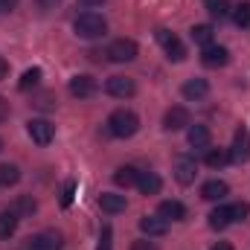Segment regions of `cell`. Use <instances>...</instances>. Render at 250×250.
<instances>
[{
    "label": "cell",
    "instance_id": "cell-13",
    "mask_svg": "<svg viewBox=\"0 0 250 250\" xmlns=\"http://www.w3.org/2000/svg\"><path fill=\"white\" fill-rule=\"evenodd\" d=\"M195 178H198V163H195L192 157H181V160L175 163V181L184 184V187H189V184H195Z\"/></svg>",
    "mask_w": 250,
    "mask_h": 250
},
{
    "label": "cell",
    "instance_id": "cell-24",
    "mask_svg": "<svg viewBox=\"0 0 250 250\" xmlns=\"http://www.w3.org/2000/svg\"><path fill=\"white\" fill-rule=\"evenodd\" d=\"M227 163H230V151H224V148H207V166L209 169H221Z\"/></svg>",
    "mask_w": 250,
    "mask_h": 250
},
{
    "label": "cell",
    "instance_id": "cell-17",
    "mask_svg": "<svg viewBox=\"0 0 250 250\" xmlns=\"http://www.w3.org/2000/svg\"><path fill=\"white\" fill-rule=\"evenodd\" d=\"M187 137H189V146H192V148H201V151H207V148H209V140H212L207 125H189Z\"/></svg>",
    "mask_w": 250,
    "mask_h": 250
},
{
    "label": "cell",
    "instance_id": "cell-3",
    "mask_svg": "<svg viewBox=\"0 0 250 250\" xmlns=\"http://www.w3.org/2000/svg\"><path fill=\"white\" fill-rule=\"evenodd\" d=\"M137 53H140V47H137V41H131V38H117V41L105 50V56H108L114 64L134 62V59H137Z\"/></svg>",
    "mask_w": 250,
    "mask_h": 250
},
{
    "label": "cell",
    "instance_id": "cell-35",
    "mask_svg": "<svg viewBox=\"0 0 250 250\" xmlns=\"http://www.w3.org/2000/svg\"><path fill=\"white\" fill-rule=\"evenodd\" d=\"M131 250H157V248H154L151 242H146V239H140V242H134V245H131Z\"/></svg>",
    "mask_w": 250,
    "mask_h": 250
},
{
    "label": "cell",
    "instance_id": "cell-26",
    "mask_svg": "<svg viewBox=\"0 0 250 250\" xmlns=\"http://www.w3.org/2000/svg\"><path fill=\"white\" fill-rule=\"evenodd\" d=\"M18 181H21V169L12 163H3L0 166V187H15Z\"/></svg>",
    "mask_w": 250,
    "mask_h": 250
},
{
    "label": "cell",
    "instance_id": "cell-23",
    "mask_svg": "<svg viewBox=\"0 0 250 250\" xmlns=\"http://www.w3.org/2000/svg\"><path fill=\"white\" fill-rule=\"evenodd\" d=\"M189 38H192L198 47H207V44H212V26H209V23H198V26L189 29Z\"/></svg>",
    "mask_w": 250,
    "mask_h": 250
},
{
    "label": "cell",
    "instance_id": "cell-28",
    "mask_svg": "<svg viewBox=\"0 0 250 250\" xmlns=\"http://www.w3.org/2000/svg\"><path fill=\"white\" fill-rule=\"evenodd\" d=\"M233 21H236V26L250 29V0L248 3H239V6L233 9Z\"/></svg>",
    "mask_w": 250,
    "mask_h": 250
},
{
    "label": "cell",
    "instance_id": "cell-8",
    "mask_svg": "<svg viewBox=\"0 0 250 250\" xmlns=\"http://www.w3.org/2000/svg\"><path fill=\"white\" fill-rule=\"evenodd\" d=\"M105 90H108L114 99H131V96L137 93V84H134V79H128V76H111V79L105 82Z\"/></svg>",
    "mask_w": 250,
    "mask_h": 250
},
{
    "label": "cell",
    "instance_id": "cell-7",
    "mask_svg": "<svg viewBox=\"0 0 250 250\" xmlns=\"http://www.w3.org/2000/svg\"><path fill=\"white\" fill-rule=\"evenodd\" d=\"M157 41L163 44L169 62H184V59H187V47H184V44L178 41V35H172L169 29H157Z\"/></svg>",
    "mask_w": 250,
    "mask_h": 250
},
{
    "label": "cell",
    "instance_id": "cell-19",
    "mask_svg": "<svg viewBox=\"0 0 250 250\" xmlns=\"http://www.w3.org/2000/svg\"><path fill=\"white\" fill-rule=\"evenodd\" d=\"M137 181H140V172H137L134 166H120V169L114 172V184H117V187H123V189L137 187Z\"/></svg>",
    "mask_w": 250,
    "mask_h": 250
},
{
    "label": "cell",
    "instance_id": "cell-22",
    "mask_svg": "<svg viewBox=\"0 0 250 250\" xmlns=\"http://www.w3.org/2000/svg\"><path fill=\"white\" fill-rule=\"evenodd\" d=\"M18 215L12 212V209H3L0 212V239H9V236H15V230H18Z\"/></svg>",
    "mask_w": 250,
    "mask_h": 250
},
{
    "label": "cell",
    "instance_id": "cell-30",
    "mask_svg": "<svg viewBox=\"0 0 250 250\" xmlns=\"http://www.w3.org/2000/svg\"><path fill=\"white\" fill-rule=\"evenodd\" d=\"M111 245H114V230L105 224L102 233H99V245H96V250H111Z\"/></svg>",
    "mask_w": 250,
    "mask_h": 250
},
{
    "label": "cell",
    "instance_id": "cell-29",
    "mask_svg": "<svg viewBox=\"0 0 250 250\" xmlns=\"http://www.w3.org/2000/svg\"><path fill=\"white\" fill-rule=\"evenodd\" d=\"M38 82H41V70H38V67H32V70H26V73L21 76L18 87H21V90H29V87H35Z\"/></svg>",
    "mask_w": 250,
    "mask_h": 250
},
{
    "label": "cell",
    "instance_id": "cell-15",
    "mask_svg": "<svg viewBox=\"0 0 250 250\" xmlns=\"http://www.w3.org/2000/svg\"><path fill=\"white\" fill-rule=\"evenodd\" d=\"M157 215L166 218V221H184V218H187V207H184L181 201H163V204L157 207Z\"/></svg>",
    "mask_w": 250,
    "mask_h": 250
},
{
    "label": "cell",
    "instance_id": "cell-2",
    "mask_svg": "<svg viewBox=\"0 0 250 250\" xmlns=\"http://www.w3.org/2000/svg\"><path fill=\"white\" fill-rule=\"evenodd\" d=\"M108 131L114 134V137H120V140H128V137H134L137 131H140V117L134 114V111H114L111 117H108Z\"/></svg>",
    "mask_w": 250,
    "mask_h": 250
},
{
    "label": "cell",
    "instance_id": "cell-1",
    "mask_svg": "<svg viewBox=\"0 0 250 250\" xmlns=\"http://www.w3.org/2000/svg\"><path fill=\"white\" fill-rule=\"evenodd\" d=\"M73 29H76L79 38L93 41V38H102V35L108 32V23H105V18L96 15V12H82V15L73 21Z\"/></svg>",
    "mask_w": 250,
    "mask_h": 250
},
{
    "label": "cell",
    "instance_id": "cell-20",
    "mask_svg": "<svg viewBox=\"0 0 250 250\" xmlns=\"http://www.w3.org/2000/svg\"><path fill=\"white\" fill-rule=\"evenodd\" d=\"M227 192H230V187H227L224 181H207V184L201 187V198H207V201H221Z\"/></svg>",
    "mask_w": 250,
    "mask_h": 250
},
{
    "label": "cell",
    "instance_id": "cell-37",
    "mask_svg": "<svg viewBox=\"0 0 250 250\" xmlns=\"http://www.w3.org/2000/svg\"><path fill=\"white\" fill-rule=\"evenodd\" d=\"M38 3H41V9H56L62 0H38Z\"/></svg>",
    "mask_w": 250,
    "mask_h": 250
},
{
    "label": "cell",
    "instance_id": "cell-41",
    "mask_svg": "<svg viewBox=\"0 0 250 250\" xmlns=\"http://www.w3.org/2000/svg\"><path fill=\"white\" fill-rule=\"evenodd\" d=\"M0 151H3V140H0Z\"/></svg>",
    "mask_w": 250,
    "mask_h": 250
},
{
    "label": "cell",
    "instance_id": "cell-34",
    "mask_svg": "<svg viewBox=\"0 0 250 250\" xmlns=\"http://www.w3.org/2000/svg\"><path fill=\"white\" fill-rule=\"evenodd\" d=\"M15 9H18V0H0V15L15 12Z\"/></svg>",
    "mask_w": 250,
    "mask_h": 250
},
{
    "label": "cell",
    "instance_id": "cell-14",
    "mask_svg": "<svg viewBox=\"0 0 250 250\" xmlns=\"http://www.w3.org/2000/svg\"><path fill=\"white\" fill-rule=\"evenodd\" d=\"M181 93L187 96L189 102H198V99H204V96L209 93V82H207V79H189V82H184Z\"/></svg>",
    "mask_w": 250,
    "mask_h": 250
},
{
    "label": "cell",
    "instance_id": "cell-10",
    "mask_svg": "<svg viewBox=\"0 0 250 250\" xmlns=\"http://www.w3.org/2000/svg\"><path fill=\"white\" fill-rule=\"evenodd\" d=\"M227 62H230V50L227 47H218V44L201 47V64L204 67H224Z\"/></svg>",
    "mask_w": 250,
    "mask_h": 250
},
{
    "label": "cell",
    "instance_id": "cell-12",
    "mask_svg": "<svg viewBox=\"0 0 250 250\" xmlns=\"http://www.w3.org/2000/svg\"><path fill=\"white\" fill-rule=\"evenodd\" d=\"M187 125H192V123H189V111L184 105H175V108L166 111V117H163V128L166 131H181Z\"/></svg>",
    "mask_w": 250,
    "mask_h": 250
},
{
    "label": "cell",
    "instance_id": "cell-38",
    "mask_svg": "<svg viewBox=\"0 0 250 250\" xmlns=\"http://www.w3.org/2000/svg\"><path fill=\"white\" fill-rule=\"evenodd\" d=\"M79 3H82V6H84V9H93V6H102V3H105V0H79Z\"/></svg>",
    "mask_w": 250,
    "mask_h": 250
},
{
    "label": "cell",
    "instance_id": "cell-40",
    "mask_svg": "<svg viewBox=\"0 0 250 250\" xmlns=\"http://www.w3.org/2000/svg\"><path fill=\"white\" fill-rule=\"evenodd\" d=\"M6 73H9V64H6V59H0V79H6Z\"/></svg>",
    "mask_w": 250,
    "mask_h": 250
},
{
    "label": "cell",
    "instance_id": "cell-6",
    "mask_svg": "<svg viewBox=\"0 0 250 250\" xmlns=\"http://www.w3.org/2000/svg\"><path fill=\"white\" fill-rule=\"evenodd\" d=\"M230 160L233 163H248L250 160V131L242 125L233 137V146H230Z\"/></svg>",
    "mask_w": 250,
    "mask_h": 250
},
{
    "label": "cell",
    "instance_id": "cell-33",
    "mask_svg": "<svg viewBox=\"0 0 250 250\" xmlns=\"http://www.w3.org/2000/svg\"><path fill=\"white\" fill-rule=\"evenodd\" d=\"M35 108H41V111H50V108H56V102H53V96H41V99L35 102Z\"/></svg>",
    "mask_w": 250,
    "mask_h": 250
},
{
    "label": "cell",
    "instance_id": "cell-18",
    "mask_svg": "<svg viewBox=\"0 0 250 250\" xmlns=\"http://www.w3.org/2000/svg\"><path fill=\"white\" fill-rule=\"evenodd\" d=\"M137 187L143 195H157L160 187H163V181H160V175H154V172H140V181H137Z\"/></svg>",
    "mask_w": 250,
    "mask_h": 250
},
{
    "label": "cell",
    "instance_id": "cell-4",
    "mask_svg": "<svg viewBox=\"0 0 250 250\" xmlns=\"http://www.w3.org/2000/svg\"><path fill=\"white\" fill-rule=\"evenodd\" d=\"M26 134L32 137V143H38V146H50L53 143V137H56V125L50 123V120H29L26 123Z\"/></svg>",
    "mask_w": 250,
    "mask_h": 250
},
{
    "label": "cell",
    "instance_id": "cell-9",
    "mask_svg": "<svg viewBox=\"0 0 250 250\" xmlns=\"http://www.w3.org/2000/svg\"><path fill=\"white\" fill-rule=\"evenodd\" d=\"M96 79L93 76H73L70 79V84H67V90H70V96H76V99H90L93 93H96Z\"/></svg>",
    "mask_w": 250,
    "mask_h": 250
},
{
    "label": "cell",
    "instance_id": "cell-39",
    "mask_svg": "<svg viewBox=\"0 0 250 250\" xmlns=\"http://www.w3.org/2000/svg\"><path fill=\"white\" fill-rule=\"evenodd\" d=\"M212 250H233L230 242H218V245H212Z\"/></svg>",
    "mask_w": 250,
    "mask_h": 250
},
{
    "label": "cell",
    "instance_id": "cell-27",
    "mask_svg": "<svg viewBox=\"0 0 250 250\" xmlns=\"http://www.w3.org/2000/svg\"><path fill=\"white\" fill-rule=\"evenodd\" d=\"M35 207H38V204H35L29 195H21V198L15 201V207H12V212L21 218V215H32V212H35Z\"/></svg>",
    "mask_w": 250,
    "mask_h": 250
},
{
    "label": "cell",
    "instance_id": "cell-11",
    "mask_svg": "<svg viewBox=\"0 0 250 250\" xmlns=\"http://www.w3.org/2000/svg\"><path fill=\"white\" fill-rule=\"evenodd\" d=\"M140 230H143L148 239H157V236H166V233H169V221L160 218V215H143V218H140Z\"/></svg>",
    "mask_w": 250,
    "mask_h": 250
},
{
    "label": "cell",
    "instance_id": "cell-21",
    "mask_svg": "<svg viewBox=\"0 0 250 250\" xmlns=\"http://www.w3.org/2000/svg\"><path fill=\"white\" fill-rule=\"evenodd\" d=\"M230 224H233L230 207H215V209L209 212V227H212V230H224V227H230Z\"/></svg>",
    "mask_w": 250,
    "mask_h": 250
},
{
    "label": "cell",
    "instance_id": "cell-5",
    "mask_svg": "<svg viewBox=\"0 0 250 250\" xmlns=\"http://www.w3.org/2000/svg\"><path fill=\"white\" fill-rule=\"evenodd\" d=\"M62 248H64V236L56 233V230L35 233V236L26 242V250H62Z\"/></svg>",
    "mask_w": 250,
    "mask_h": 250
},
{
    "label": "cell",
    "instance_id": "cell-31",
    "mask_svg": "<svg viewBox=\"0 0 250 250\" xmlns=\"http://www.w3.org/2000/svg\"><path fill=\"white\" fill-rule=\"evenodd\" d=\"M230 212H233V221H245V218L250 215V207L242 201V204H233V207H230Z\"/></svg>",
    "mask_w": 250,
    "mask_h": 250
},
{
    "label": "cell",
    "instance_id": "cell-32",
    "mask_svg": "<svg viewBox=\"0 0 250 250\" xmlns=\"http://www.w3.org/2000/svg\"><path fill=\"white\" fill-rule=\"evenodd\" d=\"M73 192H76V184L67 181V184H64V195H62V207H70V204H73Z\"/></svg>",
    "mask_w": 250,
    "mask_h": 250
},
{
    "label": "cell",
    "instance_id": "cell-16",
    "mask_svg": "<svg viewBox=\"0 0 250 250\" xmlns=\"http://www.w3.org/2000/svg\"><path fill=\"white\" fill-rule=\"evenodd\" d=\"M99 207L108 212V215H117V212H125V207H128V201H125V195H114V192H102L99 195Z\"/></svg>",
    "mask_w": 250,
    "mask_h": 250
},
{
    "label": "cell",
    "instance_id": "cell-36",
    "mask_svg": "<svg viewBox=\"0 0 250 250\" xmlns=\"http://www.w3.org/2000/svg\"><path fill=\"white\" fill-rule=\"evenodd\" d=\"M6 120H9V102L0 96V123H6Z\"/></svg>",
    "mask_w": 250,
    "mask_h": 250
},
{
    "label": "cell",
    "instance_id": "cell-25",
    "mask_svg": "<svg viewBox=\"0 0 250 250\" xmlns=\"http://www.w3.org/2000/svg\"><path fill=\"white\" fill-rule=\"evenodd\" d=\"M204 6H207V12L212 15V18H227L230 12H233V6H230V0H204Z\"/></svg>",
    "mask_w": 250,
    "mask_h": 250
}]
</instances>
